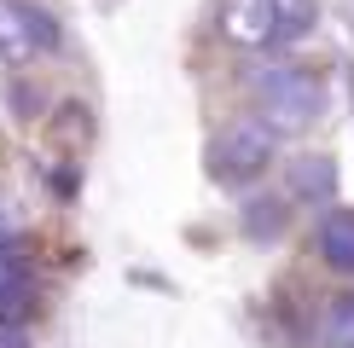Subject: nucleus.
<instances>
[{"label": "nucleus", "mask_w": 354, "mask_h": 348, "mask_svg": "<svg viewBox=\"0 0 354 348\" xmlns=\"http://www.w3.org/2000/svg\"><path fill=\"white\" fill-rule=\"evenodd\" d=\"M18 12H24V29H29V41H35V52H58V23L47 18L41 6H29V0H18Z\"/></svg>", "instance_id": "9b49d317"}, {"label": "nucleus", "mask_w": 354, "mask_h": 348, "mask_svg": "<svg viewBox=\"0 0 354 348\" xmlns=\"http://www.w3.org/2000/svg\"><path fill=\"white\" fill-rule=\"evenodd\" d=\"M0 58H12V64H29V58H41V52H35V41H29V29H24L18 0H0Z\"/></svg>", "instance_id": "6e6552de"}, {"label": "nucleus", "mask_w": 354, "mask_h": 348, "mask_svg": "<svg viewBox=\"0 0 354 348\" xmlns=\"http://www.w3.org/2000/svg\"><path fill=\"white\" fill-rule=\"evenodd\" d=\"M285 192L297 197V203H308V209H326V203H337V163H331V157H319V151L290 157Z\"/></svg>", "instance_id": "39448f33"}, {"label": "nucleus", "mask_w": 354, "mask_h": 348, "mask_svg": "<svg viewBox=\"0 0 354 348\" xmlns=\"http://www.w3.org/2000/svg\"><path fill=\"white\" fill-rule=\"evenodd\" d=\"M35 302H41V279L29 267V255L18 244H0V319L6 325H29Z\"/></svg>", "instance_id": "20e7f679"}, {"label": "nucleus", "mask_w": 354, "mask_h": 348, "mask_svg": "<svg viewBox=\"0 0 354 348\" xmlns=\"http://www.w3.org/2000/svg\"><path fill=\"white\" fill-rule=\"evenodd\" d=\"M250 87H256V116H261V128H268L273 139L308 134L331 105L326 81H319L314 70H302V64H268V70L250 76Z\"/></svg>", "instance_id": "f257e3e1"}, {"label": "nucleus", "mask_w": 354, "mask_h": 348, "mask_svg": "<svg viewBox=\"0 0 354 348\" xmlns=\"http://www.w3.org/2000/svg\"><path fill=\"white\" fill-rule=\"evenodd\" d=\"M273 151H279V139L261 128V116H232V122L215 128V139H209V174L221 186H244V180H256V174H268Z\"/></svg>", "instance_id": "f03ea898"}, {"label": "nucleus", "mask_w": 354, "mask_h": 348, "mask_svg": "<svg viewBox=\"0 0 354 348\" xmlns=\"http://www.w3.org/2000/svg\"><path fill=\"white\" fill-rule=\"evenodd\" d=\"M319 348H354V296H337L319 319Z\"/></svg>", "instance_id": "1a4fd4ad"}, {"label": "nucleus", "mask_w": 354, "mask_h": 348, "mask_svg": "<svg viewBox=\"0 0 354 348\" xmlns=\"http://www.w3.org/2000/svg\"><path fill=\"white\" fill-rule=\"evenodd\" d=\"M0 348H35L29 342V325H6V319H0Z\"/></svg>", "instance_id": "f8f14e48"}, {"label": "nucleus", "mask_w": 354, "mask_h": 348, "mask_svg": "<svg viewBox=\"0 0 354 348\" xmlns=\"http://www.w3.org/2000/svg\"><path fill=\"white\" fill-rule=\"evenodd\" d=\"M215 29L227 47L239 52H261L279 41V18H273V0H221L215 6Z\"/></svg>", "instance_id": "7ed1b4c3"}, {"label": "nucleus", "mask_w": 354, "mask_h": 348, "mask_svg": "<svg viewBox=\"0 0 354 348\" xmlns=\"http://www.w3.org/2000/svg\"><path fill=\"white\" fill-rule=\"evenodd\" d=\"M273 18H279V35L285 41H302L319 18V0H273Z\"/></svg>", "instance_id": "9d476101"}, {"label": "nucleus", "mask_w": 354, "mask_h": 348, "mask_svg": "<svg viewBox=\"0 0 354 348\" xmlns=\"http://www.w3.org/2000/svg\"><path fill=\"white\" fill-rule=\"evenodd\" d=\"M290 221V209L279 197H250L244 203V215H239V226H244V238H256V244H273L279 232H285Z\"/></svg>", "instance_id": "0eeeda50"}, {"label": "nucleus", "mask_w": 354, "mask_h": 348, "mask_svg": "<svg viewBox=\"0 0 354 348\" xmlns=\"http://www.w3.org/2000/svg\"><path fill=\"white\" fill-rule=\"evenodd\" d=\"M314 250H319V261L337 273V279H354V209H326V221H319V232H314Z\"/></svg>", "instance_id": "423d86ee"}]
</instances>
